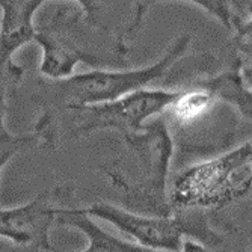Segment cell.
<instances>
[{"label": "cell", "mask_w": 252, "mask_h": 252, "mask_svg": "<svg viewBox=\"0 0 252 252\" xmlns=\"http://www.w3.org/2000/svg\"><path fill=\"white\" fill-rule=\"evenodd\" d=\"M190 39L188 33L177 36L163 55L148 66L133 70H91L62 80L38 79L32 95L39 112L36 121H47L66 109L112 103L137 91L153 88L185 56Z\"/></svg>", "instance_id": "1"}, {"label": "cell", "mask_w": 252, "mask_h": 252, "mask_svg": "<svg viewBox=\"0 0 252 252\" xmlns=\"http://www.w3.org/2000/svg\"><path fill=\"white\" fill-rule=\"evenodd\" d=\"M178 94L180 89L147 88L112 103L66 109L47 121H36L32 134L38 147L50 151L101 130H115L130 144L145 133L151 118L163 115Z\"/></svg>", "instance_id": "2"}, {"label": "cell", "mask_w": 252, "mask_h": 252, "mask_svg": "<svg viewBox=\"0 0 252 252\" xmlns=\"http://www.w3.org/2000/svg\"><path fill=\"white\" fill-rule=\"evenodd\" d=\"M252 195V139L215 158L193 163L168 186L172 215L222 212Z\"/></svg>", "instance_id": "3"}, {"label": "cell", "mask_w": 252, "mask_h": 252, "mask_svg": "<svg viewBox=\"0 0 252 252\" xmlns=\"http://www.w3.org/2000/svg\"><path fill=\"white\" fill-rule=\"evenodd\" d=\"M80 210L115 226L133 243L156 252H180L186 239L209 246H222L225 242V233L216 230L212 220L202 215L150 216L104 201L93 202Z\"/></svg>", "instance_id": "4"}, {"label": "cell", "mask_w": 252, "mask_h": 252, "mask_svg": "<svg viewBox=\"0 0 252 252\" xmlns=\"http://www.w3.org/2000/svg\"><path fill=\"white\" fill-rule=\"evenodd\" d=\"M86 23L77 2L62 3L52 17L36 28L35 42L41 47L38 71L42 79L62 80L71 77L79 63L93 70H109L123 62L91 47L85 35Z\"/></svg>", "instance_id": "5"}, {"label": "cell", "mask_w": 252, "mask_h": 252, "mask_svg": "<svg viewBox=\"0 0 252 252\" xmlns=\"http://www.w3.org/2000/svg\"><path fill=\"white\" fill-rule=\"evenodd\" d=\"M74 192V185L63 183L41 190L17 207H0V237L20 246L56 251L50 239L52 228L55 226L58 210L63 207Z\"/></svg>", "instance_id": "6"}, {"label": "cell", "mask_w": 252, "mask_h": 252, "mask_svg": "<svg viewBox=\"0 0 252 252\" xmlns=\"http://www.w3.org/2000/svg\"><path fill=\"white\" fill-rule=\"evenodd\" d=\"M86 25L112 38L117 52L127 59L136 35L145 25L153 2H77Z\"/></svg>", "instance_id": "7"}, {"label": "cell", "mask_w": 252, "mask_h": 252, "mask_svg": "<svg viewBox=\"0 0 252 252\" xmlns=\"http://www.w3.org/2000/svg\"><path fill=\"white\" fill-rule=\"evenodd\" d=\"M42 0H0V65L14 62L15 53L35 42V14Z\"/></svg>", "instance_id": "8"}, {"label": "cell", "mask_w": 252, "mask_h": 252, "mask_svg": "<svg viewBox=\"0 0 252 252\" xmlns=\"http://www.w3.org/2000/svg\"><path fill=\"white\" fill-rule=\"evenodd\" d=\"M55 226L73 228L86 237L88 245L85 249L70 252H156L106 231L95 219L83 213L80 209L61 207L56 215Z\"/></svg>", "instance_id": "9"}, {"label": "cell", "mask_w": 252, "mask_h": 252, "mask_svg": "<svg viewBox=\"0 0 252 252\" xmlns=\"http://www.w3.org/2000/svg\"><path fill=\"white\" fill-rule=\"evenodd\" d=\"M233 59L243 82L252 86V2H246L243 17L233 31Z\"/></svg>", "instance_id": "10"}, {"label": "cell", "mask_w": 252, "mask_h": 252, "mask_svg": "<svg viewBox=\"0 0 252 252\" xmlns=\"http://www.w3.org/2000/svg\"><path fill=\"white\" fill-rule=\"evenodd\" d=\"M25 77V68L15 62L0 65V133L6 128V113L8 103L15 91V88L21 83Z\"/></svg>", "instance_id": "11"}, {"label": "cell", "mask_w": 252, "mask_h": 252, "mask_svg": "<svg viewBox=\"0 0 252 252\" xmlns=\"http://www.w3.org/2000/svg\"><path fill=\"white\" fill-rule=\"evenodd\" d=\"M32 145H36L35 136L31 134H12L8 130L0 133V175L9 160L14 158L18 153Z\"/></svg>", "instance_id": "12"}, {"label": "cell", "mask_w": 252, "mask_h": 252, "mask_svg": "<svg viewBox=\"0 0 252 252\" xmlns=\"http://www.w3.org/2000/svg\"><path fill=\"white\" fill-rule=\"evenodd\" d=\"M180 252H228L223 245L222 246H209V245H204L201 242L192 240V239H186L181 245Z\"/></svg>", "instance_id": "13"}, {"label": "cell", "mask_w": 252, "mask_h": 252, "mask_svg": "<svg viewBox=\"0 0 252 252\" xmlns=\"http://www.w3.org/2000/svg\"><path fill=\"white\" fill-rule=\"evenodd\" d=\"M3 252H58V251H42V249H38L35 246H20V245H15L12 249L3 251Z\"/></svg>", "instance_id": "14"}]
</instances>
